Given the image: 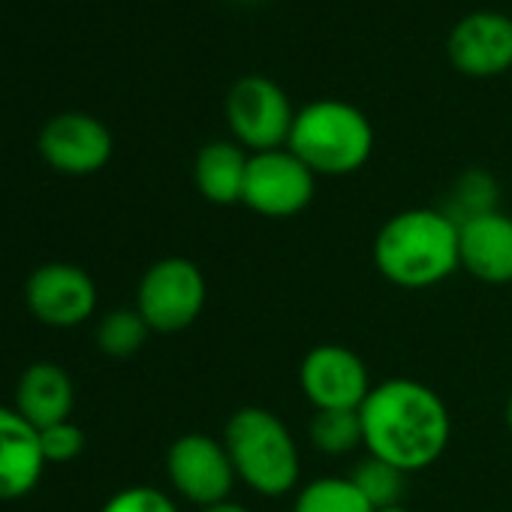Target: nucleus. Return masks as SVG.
<instances>
[{
    "label": "nucleus",
    "instance_id": "f257e3e1",
    "mask_svg": "<svg viewBox=\"0 0 512 512\" xmlns=\"http://www.w3.org/2000/svg\"><path fill=\"white\" fill-rule=\"evenodd\" d=\"M359 416L365 428V452L401 467L404 473L434 467L452 437L446 401L437 389L413 377L374 383Z\"/></svg>",
    "mask_w": 512,
    "mask_h": 512
},
{
    "label": "nucleus",
    "instance_id": "f03ea898",
    "mask_svg": "<svg viewBox=\"0 0 512 512\" xmlns=\"http://www.w3.org/2000/svg\"><path fill=\"white\" fill-rule=\"evenodd\" d=\"M371 256L392 287H437L461 269L458 223L443 208H404L377 229Z\"/></svg>",
    "mask_w": 512,
    "mask_h": 512
},
{
    "label": "nucleus",
    "instance_id": "7ed1b4c3",
    "mask_svg": "<svg viewBox=\"0 0 512 512\" xmlns=\"http://www.w3.org/2000/svg\"><path fill=\"white\" fill-rule=\"evenodd\" d=\"M238 482L260 497H287L299 491L302 455L287 422L260 404L238 407L220 434Z\"/></svg>",
    "mask_w": 512,
    "mask_h": 512
},
{
    "label": "nucleus",
    "instance_id": "20e7f679",
    "mask_svg": "<svg viewBox=\"0 0 512 512\" xmlns=\"http://www.w3.org/2000/svg\"><path fill=\"white\" fill-rule=\"evenodd\" d=\"M287 148L302 157L317 178L353 175L374 154V127L359 106L338 97H320L296 112Z\"/></svg>",
    "mask_w": 512,
    "mask_h": 512
},
{
    "label": "nucleus",
    "instance_id": "39448f33",
    "mask_svg": "<svg viewBox=\"0 0 512 512\" xmlns=\"http://www.w3.org/2000/svg\"><path fill=\"white\" fill-rule=\"evenodd\" d=\"M223 106H226V124L232 130V139L250 154L287 148L299 109L275 79L263 73L238 76L229 85Z\"/></svg>",
    "mask_w": 512,
    "mask_h": 512
},
{
    "label": "nucleus",
    "instance_id": "423d86ee",
    "mask_svg": "<svg viewBox=\"0 0 512 512\" xmlns=\"http://www.w3.org/2000/svg\"><path fill=\"white\" fill-rule=\"evenodd\" d=\"M205 299L208 284L202 269L187 256H166L145 269L136 290V311L151 332L175 335L202 317Z\"/></svg>",
    "mask_w": 512,
    "mask_h": 512
},
{
    "label": "nucleus",
    "instance_id": "0eeeda50",
    "mask_svg": "<svg viewBox=\"0 0 512 512\" xmlns=\"http://www.w3.org/2000/svg\"><path fill=\"white\" fill-rule=\"evenodd\" d=\"M317 196V172L290 148L250 154L241 205L269 220L302 214Z\"/></svg>",
    "mask_w": 512,
    "mask_h": 512
},
{
    "label": "nucleus",
    "instance_id": "6e6552de",
    "mask_svg": "<svg viewBox=\"0 0 512 512\" xmlns=\"http://www.w3.org/2000/svg\"><path fill=\"white\" fill-rule=\"evenodd\" d=\"M166 476L172 488L193 506L205 509L232 497L238 482L232 458L220 437L205 431L181 434L166 452Z\"/></svg>",
    "mask_w": 512,
    "mask_h": 512
},
{
    "label": "nucleus",
    "instance_id": "1a4fd4ad",
    "mask_svg": "<svg viewBox=\"0 0 512 512\" xmlns=\"http://www.w3.org/2000/svg\"><path fill=\"white\" fill-rule=\"evenodd\" d=\"M302 395L314 410H359L374 389L365 359L344 344H317L299 365Z\"/></svg>",
    "mask_w": 512,
    "mask_h": 512
},
{
    "label": "nucleus",
    "instance_id": "9d476101",
    "mask_svg": "<svg viewBox=\"0 0 512 512\" xmlns=\"http://www.w3.org/2000/svg\"><path fill=\"white\" fill-rule=\"evenodd\" d=\"M25 302L40 323L55 329H73L94 317L97 284L85 269L73 263H46L28 278Z\"/></svg>",
    "mask_w": 512,
    "mask_h": 512
},
{
    "label": "nucleus",
    "instance_id": "9b49d317",
    "mask_svg": "<svg viewBox=\"0 0 512 512\" xmlns=\"http://www.w3.org/2000/svg\"><path fill=\"white\" fill-rule=\"evenodd\" d=\"M43 160L64 175H94L100 172L115 151L109 127L88 112L55 115L40 133Z\"/></svg>",
    "mask_w": 512,
    "mask_h": 512
},
{
    "label": "nucleus",
    "instance_id": "f8f14e48",
    "mask_svg": "<svg viewBox=\"0 0 512 512\" xmlns=\"http://www.w3.org/2000/svg\"><path fill=\"white\" fill-rule=\"evenodd\" d=\"M446 52L467 76H497L512 67V19L500 10H470L452 25Z\"/></svg>",
    "mask_w": 512,
    "mask_h": 512
},
{
    "label": "nucleus",
    "instance_id": "ddd939ff",
    "mask_svg": "<svg viewBox=\"0 0 512 512\" xmlns=\"http://www.w3.org/2000/svg\"><path fill=\"white\" fill-rule=\"evenodd\" d=\"M461 272L479 284H512V217L506 211H488L458 223Z\"/></svg>",
    "mask_w": 512,
    "mask_h": 512
},
{
    "label": "nucleus",
    "instance_id": "4468645a",
    "mask_svg": "<svg viewBox=\"0 0 512 512\" xmlns=\"http://www.w3.org/2000/svg\"><path fill=\"white\" fill-rule=\"evenodd\" d=\"M46 470L40 431L16 407H0V500L31 494Z\"/></svg>",
    "mask_w": 512,
    "mask_h": 512
},
{
    "label": "nucleus",
    "instance_id": "2eb2a0df",
    "mask_svg": "<svg viewBox=\"0 0 512 512\" xmlns=\"http://www.w3.org/2000/svg\"><path fill=\"white\" fill-rule=\"evenodd\" d=\"M73 401H76V392H73L70 374L52 362L31 365L16 386V410L37 431L55 422H67L73 413Z\"/></svg>",
    "mask_w": 512,
    "mask_h": 512
},
{
    "label": "nucleus",
    "instance_id": "dca6fc26",
    "mask_svg": "<svg viewBox=\"0 0 512 512\" xmlns=\"http://www.w3.org/2000/svg\"><path fill=\"white\" fill-rule=\"evenodd\" d=\"M250 151L235 139H211L193 160V184L211 205H238L244 193Z\"/></svg>",
    "mask_w": 512,
    "mask_h": 512
},
{
    "label": "nucleus",
    "instance_id": "f3484780",
    "mask_svg": "<svg viewBox=\"0 0 512 512\" xmlns=\"http://www.w3.org/2000/svg\"><path fill=\"white\" fill-rule=\"evenodd\" d=\"M311 446L329 458L353 455L365 446V428L359 410H314L308 422Z\"/></svg>",
    "mask_w": 512,
    "mask_h": 512
},
{
    "label": "nucleus",
    "instance_id": "a211bd4d",
    "mask_svg": "<svg viewBox=\"0 0 512 512\" xmlns=\"http://www.w3.org/2000/svg\"><path fill=\"white\" fill-rule=\"evenodd\" d=\"M293 512H374L350 476H317L299 485Z\"/></svg>",
    "mask_w": 512,
    "mask_h": 512
},
{
    "label": "nucleus",
    "instance_id": "6ab92c4d",
    "mask_svg": "<svg viewBox=\"0 0 512 512\" xmlns=\"http://www.w3.org/2000/svg\"><path fill=\"white\" fill-rule=\"evenodd\" d=\"M407 476L401 467L383 461V458H374L365 452V458L353 467L350 479L356 482V488L365 494V500L374 506V512H383V509H395V506H404V494H407Z\"/></svg>",
    "mask_w": 512,
    "mask_h": 512
},
{
    "label": "nucleus",
    "instance_id": "aec40b11",
    "mask_svg": "<svg viewBox=\"0 0 512 512\" xmlns=\"http://www.w3.org/2000/svg\"><path fill=\"white\" fill-rule=\"evenodd\" d=\"M497 202H500V187H497L494 175L485 172V169H467L452 184L449 205L443 211L455 223H464L470 217H479V214H488V211H500Z\"/></svg>",
    "mask_w": 512,
    "mask_h": 512
},
{
    "label": "nucleus",
    "instance_id": "412c9836",
    "mask_svg": "<svg viewBox=\"0 0 512 512\" xmlns=\"http://www.w3.org/2000/svg\"><path fill=\"white\" fill-rule=\"evenodd\" d=\"M151 329L142 320V314L136 308H118L112 314H106L97 326V347L109 356V359H130L136 356L145 341H148Z\"/></svg>",
    "mask_w": 512,
    "mask_h": 512
},
{
    "label": "nucleus",
    "instance_id": "4be33fe9",
    "mask_svg": "<svg viewBox=\"0 0 512 512\" xmlns=\"http://www.w3.org/2000/svg\"><path fill=\"white\" fill-rule=\"evenodd\" d=\"M100 512H178L175 500L154 485H127L115 491Z\"/></svg>",
    "mask_w": 512,
    "mask_h": 512
},
{
    "label": "nucleus",
    "instance_id": "5701e85b",
    "mask_svg": "<svg viewBox=\"0 0 512 512\" xmlns=\"http://www.w3.org/2000/svg\"><path fill=\"white\" fill-rule=\"evenodd\" d=\"M40 449L46 464H67L82 455L85 449V431L76 422H55L49 428H40Z\"/></svg>",
    "mask_w": 512,
    "mask_h": 512
},
{
    "label": "nucleus",
    "instance_id": "b1692460",
    "mask_svg": "<svg viewBox=\"0 0 512 512\" xmlns=\"http://www.w3.org/2000/svg\"><path fill=\"white\" fill-rule=\"evenodd\" d=\"M199 512H250L244 503H235L232 497L229 500H223V503H214V506H205V509H199Z\"/></svg>",
    "mask_w": 512,
    "mask_h": 512
},
{
    "label": "nucleus",
    "instance_id": "393cba45",
    "mask_svg": "<svg viewBox=\"0 0 512 512\" xmlns=\"http://www.w3.org/2000/svg\"><path fill=\"white\" fill-rule=\"evenodd\" d=\"M506 425H509V431H512V392H509V398H506Z\"/></svg>",
    "mask_w": 512,
    "mask_h": 512
},
{
    "label": "nucleus",
    "instance_id": "a878e982",
    "mask_svg": "<svg viewBox=\"0 0 512 512\" xmlns=\"http://www.w3.org/2000/svg\"><path fill=\"white\" fill-rule=\"evenodd\" d=\"M383 512H413V509H407V506H395V509H383Z\"/></svg>",
    "mask_w": 512,
    "mask_h": 512
}]
</instances>
